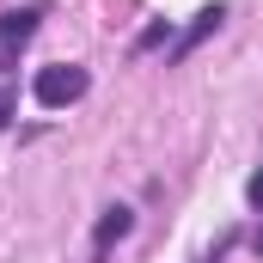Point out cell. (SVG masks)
<instances>
[{
    "instance_id": "6da1fadb",
    "label": "cell",
    "mask_w": 263,
    "mask_h": 263,
    "mask_svg": "<svg viewBox=\"0 0 263 263\" xmlns=\"http://www.w3.org/2000/svg\"><path fill=\"white\" fill-rule=\"evenodd\" d=\"M86 67H73V62H55V67H37V80H31V92H37V104L43 110H67V104H80L86 98Z\"/></svg>"
},
{
    "instance_id": "7a4b0ae2",
    "label": "cell",
    "mask_w": 263,
    "mask_h": 263,
    "mask_svg": "<svg viewBox=\"0 0 263 263\" xmlns=\"http://www.w3.org/2000/svg\"><path fill=\"white\" fill-rule=\"evenodd\" d=\"M37 37V6H18V12H0V73L18 62V49Z\"/></svg>"
},
{
    "instance_id": "3957f363",
    "label": "cell",
    "mask_w": 263,
    "mask_h": 263,
    "mask_svg": "<svg viewBox=\"0 0 263 263\" xmlns=\"http://www.w3.org/2000/svg\"><path fill=\"white\" fill-rule=\"evenodd\" d=\"M129 227H135V214L123 208V202H117V208H104V220H98V233H92V251L104 257V251H110V245H117V239H123Z\"/></svg>"
},
{
    "instance_id": "277c9868",
    "label": "cell",
    "mask_w": 263,
    "mask_h": 263,
    "mask_svg": "<svg viewBox=\"0 0 263 263\" xmlns=\"http://www.w3.org/2000/svg\"><path fill=\"white\" fill-rule=\"evenodd\" d=\"M220 18H227V6H202V12H196V25H190V31H184V43H178V55H184V49H196V43L214 31V25H220Z\"/></svg>"
},
{
    "instance_id": "5b68a950",
    "label": "cell",
    "mask_w": 263,
    "mask_h": 263,
    "mask_svg": "<svg viewBox=\"0 0 263 263\" xmlns=\"http://www.w3.org/2000/svg\"><path fill=\"white\" fill-rule=\"evenodd\" d=\"M159 43H172V25H165V18H159V25H147V31H141V49H159Z\"/></svg>"
},
{
    "instance_id": "8992f818",
    "label": "cell",
    "mask_w": 263,
    "mask_h": 263,
    "mask_svg": "<svg viewBox=\"0 0 263 263\" xmlns=\"http://www.w3.org/2000/svg\"><path fill=\"white\" fill-rule=\"evenodd\" d=\"M12 104H18V92H12V80H6V73H0V129H6V123H12Z\"/></svg>"
},
{
    "instance_id": "52a82bcc",
    "label": "cell",
    "mask_w": 263,
    "mask_h": 263,
    "mask_svg": "<svg viewBox=\"0 0 263 263\" xmlns=\"http://www.w3.org/2000/svg\"><path fill=\"white\" fill-rule=\"evenodd\" d=\"M245 196H251V208H263V165L251 172V184H245Z\"/></svg>"
},
{
    "instance_id": "ba28073f",
    "label": "cell",
    "mask_w": 263,
    "mask_h": 263,
    "mask_svg": "<svg viewBox=\"0 0 263 263\" xmlns=\"http://www.w3.org/2000/svg\"><path fill=\"white\" fill-rule=\"evenodd\" d=\"M251 245H257V257H263V227H257V239H251Z\"/></svg>"
}]
</instances>
